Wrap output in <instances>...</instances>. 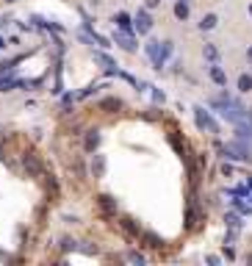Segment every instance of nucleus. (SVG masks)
I'll use <instances>...</instances> for the list:
<instances>
[{
	"mask_svg": "<svg viewBox=\"0 0 252 266\" xmlns=\"http://www.w3.org/2000/svg\"><path fill=\"white\" fill-rule=\"evenodd\" d=\"M105 172V155H94V161H91V177H103Z\"/></svg>",
	"mask_w": 252,
	"mask_h": 266,
	"instance_id": "12",
	"label": "nucleus"
},
{
	"mask_svg": "<svg viewBox=\"0 0 252 266\" xmlns=\"http://www.w3.org/2000/svg\"><path fill=\"white\" fill-rule=\"evenodd\" d=\"M247 58H250V61H252V47H250V50H247Z\"/></svg>",
	"mask_w": 252,
	"mask_h": 266,
	"instance_id": "25",
	"label": "nucleus"
},
{
	"mask_svg": "<svg viewBox=\"0 0 252 266\" xmlns=\"http://www.w3.org/2000/svg\"><path fill=\"white\" fill-rule=\"evenodd\" d=\"M119 224H122V230H125L127 236H141V230H139V224H136L133 217H122V219H119Z\"/></svg>",
	"mask_w": 252,
	"mask_h": 266,
	"instance_id": "10",
	"label": "nucleus"
},
{
	"mask_svg": "<svg viewBox=\"0 0 252 266\" xmlns=\"http://www.w3.org/2000/svg\"><path fill=\"white\" fill-rule=\"evenodd\" d=\"M186 3H189V0H186Z\"/></svg>",
	"mask_w": 252,
	"mask_h": 266,
	"instance_id": "29",
	"label": "nucleus"
},
{
	"mask_svg": "<svg viewBox=\"0 0 252 266\" xmlns=\"http://www.w3.org/2000/svg\"><path fill=\"white\" fill-rule=\"evenodd\" d=\"M97 205H100V211H103L105 217H114V214H117V200H114L111 194H100Z\"/></svg>",
	"mask_w": 252,
	"mask_h": 266,
	"instance_id": "6",
	"label": "nucleus"
},
{
	"mask_svg": "<svg viewBox=\"0 0 252 266\" xmlns=\"http://www.w3.org/2000/svg\"><path fill=\"white\" fill-rule=\"evenodd\" d=\"M227 224H230V227H241V222H238V217H233V214L227 217Z\"/></svg>",
	"mask_w": 252,
	"mask_h": 266,
	"instance_id": "22",
	"label": "nucleus"
},
{
	"mask_svg": "<svg viewBox=\"0 0 252 266\" xmlns=\"http://www.w3.org/2000/svg\"><path fill=\"white\" fill-rule=\"evenodd\" d=\"M203 56L208 58V61H219V50L213 47V44H205V47H203Z\"/></svg>",
	"mask_w": 252,
	"mask_h": 266,
	"instance_id": "18",
	"label": "nucleus"
},
{
	"mask_svg": "<svg viewBox=\"0 0 252 266\" xmlns=\"http://www.w3.org/2000/svg\"><path fill=\"white\" fill-rule=\"evenodd\" d=\"M136 31H139V34H150V31H153V17H150L144 8L136 14Z\"/></svg>",
	"mask_w": 252,
	"mask_h": 266,
	"instance_id": "7",
	"label": "nucleus"
},
{
	"mask_svg": "<svg viewBox=\"0 0 252 266\" xmlns=\"http://www.w3.org/2000/svg\"><path fill=\"white\" fill-rule=\"evenodd\" d=\"M42 183H44V189H47V197H50V200H56L58 191H61V189H58V180L53 175H44V172H42Z\"/></svg>",
	"mask_w": 252,
	"mask_h": 266,
	"instance_id": "9",
	"label": "nucleus"
},
{
	"mask_svg": "<svg viewBox=\"0 0 252 266\" xmlns=\"http://www.w3.org/2000/svg\"><path fill=\"white\" fill-rule=\"evenodd\" d=\"M114 22L119 25V31H127V34H133V25H130L133 20H130V14H125V11H119V14L114 17Z\"/></svg>",
	"mask_w": 252,
	"mask_h": 266,
	"instance_id": "11",
	"label": "nucleus"
},
{
	"mask_svg": "<svg viewBox=\"0 0 252 266\" xmlns=\"http://www.w3.org/2000/svg\"><path fill=\"white\" fill-rule=\"evenodd\" d=\"M219 153H222L224 158H233V161H244V164L252 161V147L244 144V141H238V139H233L230 144H222Z\"/></svg>",
	"mask_w": 252,
	"mask_h": 266,
	"instance_id": "1",
	"label": "nucleus"
},
{
	"mask_svg": "<svg viewBox=\"0 0 252 266\" xmlns=\"http://www.w3.org/2000/svg\"><path fill=\"white\" fill-rule=\"evenodd\" d=\"M169 56H172V42H161V61H167Z\"/></svg>",
	"mask_w": 252,
	"mask_h": 266,
	"instance_id": "19",
	"label": "nucleus"
},
{
	"mask_svg": "<svg viewBox=\"0 0 252 266\" xmlns=\"http://www.w3.org/2000/svg\"><path fill=\"white\" fill-rule=\"evenodd\" d=\"M3 47H6V42H3V39H0V50H3Z\"/></svg>",
	"mask_w": 252,
	"mask_h": 266,
	"instance_id": "26",
	"label": "nucleus"
},
{
	"mask_svg": "<svg viewBox=\"0 0 252 266\" xmlns=\"http://www.w3.org/2000/svg\"><path fill=\"white\" fill-rule=\"evenodd\" d=\"M238 91H244V94L252 91V75H247V72L244 75H238Z\"/></svg>",
	"mask_w": 252,
	"mask_h": 266,
	"instance_id": "16",
	"label": "nucleus"
},
{
	"mask_svg": "<svg viewBox=\"0 0 252 266\" xmlns=\"http://www.w3.org/2000/svg\"><path fill=\"white\" fill-rule=\"evenodd\" d=\"M6 3H14V0H6Z\"/></svg>",
	"mask_w": 252,
	"mask_h": 266,
	"instance_id": "27",
	"label": "nucleus"
},
{
	"mask_svg": "<svg viewBox=\"0 0 252 266\" xmlns=\"http://www.w3.org/2000/svg\"><path fill=\"white\" fill-rule=\"evenodd\" d=\"M125 261H133V264H144L147 258H144V255H139V252H127Z\"/></svg>",
	"mask_w": 252,
	"mask_h": 266,
	"instance_id": "20",
	"label": "nucleus"
},
{
	"mask_svg": "<svg viewBox=\"0 0 252 266\" xmlns=\"http://www.w3.org/2000/svg\"><path fill=\"white\" fill-rule=\"evenodd\" d=\"M153 97H155V103H164V91L155 89V91H153Z\"/></svg>",
	"mask_w": 252,
	"mask_h": 266,
	"instance_id": "24",
	"label": "nucleus"
},
{
	"mask_svg": "<svg viewBox=\"0 0 252 266\" xmlns=\"http://www.w3.org/2000/svg\"><path fill=\"white\" fill-rule=\"evenodd\" d=\"M58 247H61V250H72V238H58Z\"/></svg>",
	"mask_w": 252,
	"mask_h": 266,
	"instance_id": "21",
	"label": "nucleus"
},
{
	"mask_svg": "<svg viewBox=\"0 0 252 266\" xmlns=\"http://www.w3.org/2000/svg\"><path fill=\"white\" fill-rule=\"evenodd\" d=\"M250 11H252V8H250Z\"/></svg>",
	"mask_w": 252,
	"mask_h": 266,
	"instance_id": "30",
	"label": "nucleus"
},
{
	"mask_svg": "<svg viewBox=\"0 0 252 266\" xmlns=\"http://www.w3.org/2000/svg\"><path fill=\"white\" fill-rule=\"evenodd\" d=\"M194 119H197V128H200V131H208V133H219V125H216V119L210 117V114L205 111L203 105H194Z\"/></svg>",
	"mask_w": 252,
	"mask_h": 266,
	"instance_id": "2",
	"label": "nucleus"
},
{
	"mask_svg": "<svg viewBox=\"0 0 252 266\" xmlns=\"http://www.w3.org/2000/svg\"><path fill=\"white\" fill-rule=\"evenodd\" d=\"M175 17L177 20H189V3L186 0H177L175 3Z\"/></svg>",
	"mask_w": 252,
	"mask_h": 266,
	"instance_id": "15",
	"label": "nucleus"
},
{
	"mask_svg": "<svg viewBox=\"0 0 252 266\" xmlns=\"http://www.w3.org/2000/svg\"><path fill=\"white\" fill-rule=\"evenodd\" d=\"M144 6H147V8H158V6H161V0H144Z\"/></svg>",
	"mask_w": 252,
	"mask_h": 266,
	"instance_id": "23",
	"label": "nucleus"
},
{
	"mask_svg": "<svg viewBox=\"0 0 252 266\" xmlns=\"http://www.w3.org/2000/svg\"><path fill=\"white\" fill-rule=\"evenodd\" d=\"M100 141H103L100 131H97V128H89V131L84 133V153H97Z\"/></svg>",
	"mask_w": 252,
	"mask_h": 266,
	"instance_id": "4",
	"label": "nucleus"
},
{
	"mask_svg": "<svg viewBox=\"0 0 252 266\" xmlns=\"http://www.w3.org/2000/svg\"><path fill=\"white\" fill-rule=\"evenodd\" d=\"M141 238H144V247H153V250H161L164 247V238L155 236V233H141Z\"/></svg>",
	"mask_w": 252,
	"mask_h": 266,
	"instance_id": "13",
	"label": "nucleus"
},
{
	"mask_svg": "<svg viewBox=\"0 0 252 266\" xmlns=\"http://www.w3.org/2000/svg\"><path fill=\"white\" fill-rule=\"evenodd\" d=\"M100 108H103V111H108V114H117V111H122V108H125V103H122L119 97H103V100H100Z\"/></svg>",
	"mask_w": 252,
	"mask_h": 266,
	"instance_id": "8",
	"label": "nucleus"
},
{
	"mask_svg": "<svg viewBox=\"0 0 252 266\" xmlns=\"http://www.w3.org/2000/svg\"><path fill=\"white\" fill-rule=\"evenodd\" d=\"M216 22H219V17H216V14H208V17H203L200 28H203V31H210V28H216Z\"/></svg>",
	"mask_w": 252,
	"mask_h": 266,
	"instance_id": "17",
	"label": "nucleus"
},
{
	"mask_svg": "<svg viewBox=\"0 0 252 266\" xmlns=\"http://www.w3.org/2000/svg\"><path fill=\"white\" fill-rule=\"evenodd\" d=\"M210 81H213V84H219V86H224V84H227V75H224V70H222V67H216V64L210 67Z\"/></svg>",
	"mask_w": 252,
	"mask_h": 266,
	"instance_id": "14",
	"label": "nucleus"
},
{
	"mask_svg": "<svg viewBox=\"0 0 252 266\" xmlns=\"http://www.w3.org/2000/svg\"><path fill=\"white\" fill-rule=\"evenodd\" d=\"M0 150H3V144H0Z\"/></svg>",
	"mask_w": 252,
	"mask_h": 266,
	"instance_id": "28",
	"label": "nucleus"
},
{
	"mask_svg": "<svg viewBox=\"0 0 252 266\" xmlns=\"http://www.w3.org/2000/svg\"><path fill=\"white\" fill-rule=\"evenodd\" d=\"M114 39H117L119 47L127 50V53H136V47H139V44H136V39H133V34H127V31H117V34H114Z\"/></svg>",
	"mask_w": 252,
	"mask_h": 266,
	"instance_id": "5",
	"label": "nucleus"
},
{
	"mask_svg": "<svg viewBox=\"0 0 252 266\" xmlns=\"http://www.w3.org/2000/svg\"><path fill=\"white\" fill-rule=\"evenodd\" d=\"M22 167H25V172H28V175H34V177H39L44 172L42 158H39L36 153H25V155H22Z\"/></svg>",
	"mask_w": 252,
	"mask_h": 266,
	"instance_id": "3",
	"label": "nucleus"
}]
</instances>
